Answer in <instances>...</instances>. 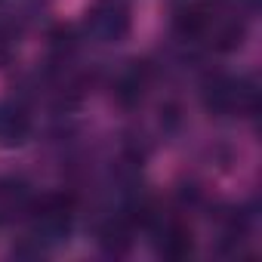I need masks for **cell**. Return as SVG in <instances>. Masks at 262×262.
Wrapping results in <instances>:
<instances>
[{"instance_id": "6da1fadb", "label": "cell", "mask_w": 262, "mask_h": 262, "mask_svg": "<svg viewBox=\"0 0 262 262\" xmlns=\"http://www.w3.org/2000/svg\"><path fill=\"white\" fill-rule=\"evenodd\" d=\"M201 99H204L207 111H213V114H253V108H256L253 83L241 80V77H228V74L207 77Z\"/></svg>"}, {"instance_id": "7a4b0ae2", "label": "cell", "mask_w": 262, "mask_h": 262, "mask_svg": "<svg viewBox=\"0 0 262 262\" xmlns=\"http://www.w3.org/2000/svg\"><path fill=\"white\" fill-rule=\"evenodd\" d=\"M133 16H129V4L126 0H96L86 10L83 28L93 40L99 43H117L129 34Z\"/></svg>"}, {"instance_id": "3957f363", "label": "cell", "mask_w": 262, "mask_h": 262, "mask_svg": "<svg viewBox=\"0 0 262 262\" xmlns=\"http://www.w3.org/2000/svg\"><path fill=\"white\" fill-rule=\"evenodd\" d=\"M31 136V114L19 99H0V148H19Z\"/></svg>"}, {"instance_id": "277c9868", "label": "cell", "mask_w": 262, "mask_h": 262, "mask_svg": "<svg viewBox=\"0 0 262 262\" xmlns=\"http://www.w3.org/2000/svg\"><path fill=\"white\" fill-rule=\"evenodd\" d=\"M155 231V244H158V253L167 256V259H185L191 250H194V241H191V231L188 225H182L179 219H158L151 225Z\"/></svg>"}, {"instance_id": "5b68a950", "label": "cell", "mask_w": 262, "mask_h": 262, "mask_svg": "<svg viewBox=\"0 0 262 262\" xmlns=\"http://www.w3.org/2000/svg\"><path fill=\"white\" fill-rule=\"evenodd\" d=\"M145 86H148V68L145 65H133V68H126L117 80H114V99L120 102V105H136V102H142V96H145Z\"/></svg>"}, {"instance_id": "8992f818", "label": "cell", "mask_w": 262, "mask_h": 262, "mask_svg": "<svg viewBox=\"0 0 262 262\" xmlns=\"http://www.w3.org/2000/svg\"><path fill=\"white\" fill-rule=\"evenodd\" d=\"M129 244H133V225H129L123 216L120 219H111L99 228V247L111 256H120L129 250Z\"/></svg>"}, {"instance_id": "52a82bcc", "label": "cell", "mask_w": 262, "mask_h": 262, "mask_svg": "<svg viewBox=\"0 0 262 262\" xmlns=\"http://www.w3.org/2000/svg\"><path fill=\"white\" fill-rule=\"evenodd\" d=\"M50 47L56 50V56H71L74 47H77V34L71 28H59L50 34Z\"/></svg>"}]
</instances>
